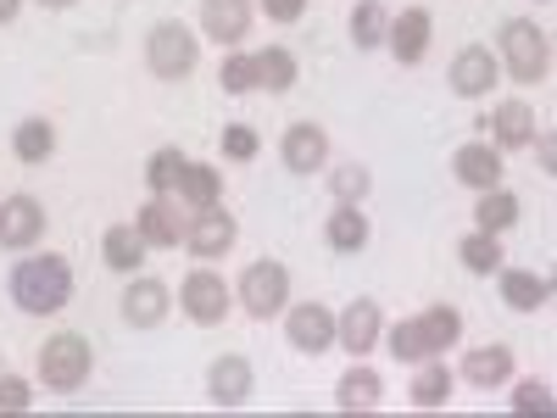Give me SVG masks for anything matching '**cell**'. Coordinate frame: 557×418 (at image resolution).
<instances>
[{
	"label": "cell",
	"instance_id": "6da1fadb",
	"mask_svg": "<svg viewBox=\"0 0 557 418\" xmlns=\"http://www.w3.org/2000/svg\"><path fill=\"white\" fill-rule=\"evenodd\" d=\"M12 302L28 312V318H51L73 302V262L57 257V251H39V257H23L12 268Z\"/></svg>",
	"mask_w": 557,
	"mask_h": 418
},
{
	"label": "cell",
	"instance_id": "7a4b0ae2",
	"mask_svg": "<svg viewBox=\"0 0 557 418\" xmlns=\"http://www.w3.org/2000/svg\"><path fill=\"white\" fill-rule=\"evenodd\" d=\"M196 62H201V39L184 28V23H157V28L146 34V67H151L157 78L178 84V78L196 73Z\"/></svg>",
	"mask_w": 557,
	"mask_h": 418
},
{
	"label": "cell",
	"instance_id": "3957f363",
	"mask_svg": "<svg viewBox=\"0 0 557 418\" xmlns=\"http://www.w3.org/2000/svg\"><path fill=\"white\" fill-rule=\"evenodd\" d=\"M546 34L530 17H507L502 23V73L519 84H541L546 78Z\"/></svg>",
	"mask_w": 557,
	"mask_h": 418
},
{
	"label": "cell",
	"instance_id": "277c9868",
	"mask_svg": "<svg viewBox=\"0 0 557 418\" xmlns=\"http://www.w3.org/2000/svg\"><path fill=\"white\" fill-rule=\"evenodd\" d=\"M235 296H240V307H246L251 318H278V312L290 307V268L273 262V257L251 262V268L240 273Z\"/></svg>",
	"mask_w": 557,
	"mask_h": 418
},
{
	"label": "cell",
	"instance_id": "5b68a950",
	"mask_svg": "<svg viewBox=\"0 0 557 418\" xmlns=\"http://www.w3.org/2000/svg\"><path fill=\"white\" fill-rule=\"evenodd\" d=\"M39 380H45V391H57V396H67V391H78L84 380H89V341L84 335H51L39 346Z\"/></svg>",
	"mask_w": 557,
	"mask_h": 418
},
{
	"label": "cell",
	"instance_id": "8992f818",
	"mask_svg": "<svg viewBox=\"0 0 557 418\" xmlns=\"http://www.w3.org/2000/svg\"><path fill=\"white\" fill-rule=\"evenodd\" d=\"M285 335H290L296 352L318 357V352H330V346H335V335H341V312H330L323 302H296V307H285Z\"/></svg>",
	"mask_w": 557,
	"mask_h": 418
},
{
	"label": "cell",
	"instance_id": "52a82bcc",
	"mask_svg": "<svg viewBox=\"0 0 557 418\" xmlns=\"http://www.w3.org/2000/svg\"><path fill=\"white\" fill-rule=\"evenodd\" d=\"M178 302H184V318H196V323H223L228 307H235V291H228V279H223V273L196 268L190 279H184Z\"/></svg>",
	"mask_w": 557,
	"mask_h": 418
},
{
	"label": "cell",
	"instance_id": "ba28073f",
	"mask_svg": "<svg viewBox=\"0 0 557 418\" xmlns=\"http://www.w3.org/2000/svg\"><path fill=\"white\" fill-rule=\"evenodd\" d=\"M496 73H502L496 51H485V45H462V51L451 57L446 84L457 89L462 101H480V96H491V89H496Z\"/></svg>",
	"mask_w": 557,
	"mask_h": 418
},
{
	"label": "cell",
	"instance_id": "9c48e42d",
	"mask_svg": "<svg viewBox=\"0 0 557 418\" xmlns=\"http://www.w3.org/2000/svg\"><path fill=\"white\" fill-rule=\"evenodd\" d=\"M278 162H285L290 173H323V162H330V134H323L318 123H290L285 134H278Z\"/></svg>",
	"mask_w": 557,
	"mask_h": 418
},
{
	"label": "cell",
	"instance_id": "30bf717a",
	"mask_svg": "<svg viewBox=\"0 0 557 418\" xmlns=\"http://www.w3.org/2000/svg\"><path fill=\"white\" fill-rule=\"evenodd\" d=\"M380 341H385V312H380V302L357 296V302L341 312V335H335V346H346L351 357H368Z\"/></svg>",
	"mask_w": 557,
	"mask_h": 418
},
{
	"label": "cell",
	"instance_id": "8fae6325",
	"mask_svg": "<svg viewBox=\"0 0 557 418\" xmlns=\"http://www.w3.org/2000/svg\"><path fill=\"white\" fill-rule=\"evenodd\" d=\"M251 23H257V7L251 0H201V34L207 39H218V45H235L251 34Z\"/></svg>",
	"mask_w": 557,
	"mask_h": 418
},
{
	"label": "cell",
	"instance_id": "7c38bea8",
	"mask_svg": "<svg viewBox=\"0 0 557 418\" xmlns=\"http://www.w3.org/2000/svg\"><path fill=\"white\" fill-rule=\"evenodd\" d=\"M184 246H190V257H207V262H218L228 246H235V218H228L223 207L190 212V223H184Z\"/></svg>",
	"mask_w": 557,
	"mask_h": 418
},
{
	"label": "cell",
	"instance_id": "4fadbf2b",
	"mask_svg": "<svg viewBox=\"0 0 557 418\" xmlns=\"http://www.w3.org/2000/svg\"><path fill=\"white\" fill-rule=\"evenodd\" d=\"M430 39H435V17L424 12V7H407V12H396L391 17V34H385V45H391V57L396 62H424V51H430Z\"/></svg>",
	"mask_w": 557,
	"mask_h": 418
},
{
	"label": "cell",
	"instance_id": "5bb4252c",
	"mask_svg": "<svg viewBox=\"0 0 557 418\" xmlns=\"http://www.w3.org/2000/svg\"><path fill=\"white\" fill-rule=\"evenodd\" d=\"M45 235V207L34 196H7L0 201V246L7 251H28Z\"/></svg>",
	"mask_w": 557,
	"mask_h": 418
},
{
	"label": "cell",
	"instance_id": "9a60e30c",
	"mask_svg": "<svg viewBox=\"0 0 557 418\" xmlns=\"http://www.w3.org/2000/svg\"><path fill=\"white\" fill-rule=\"evenodd\" d=\"M168 318V285L162 279H134V285L123 291V323L128 330H157V323Z\"/></svg>",
	"mask_w": 557,
	"mask_h": 418
},
{
	"label": "cell",
	"instance_id": "2e32d148",
	"mask_svg": "<svg viewBox=\"0 0 557 418\" xmlns=\"http://www.w3.org/2000/svg\"><path fill=\"white\" fill-rule=\"evenodd\" d=\"M207 396L218 402V407H246L251 402V362L246 357H218L212 368H207Z\"/></svg>",
	"mask_w": 557,
	"mask_h": 418
},
{
	"label": "cell",
	"instance_id": "e0dca14e",
	"mask_svg": "<svg viewBox=\"0 0 557 418\" xmlns=\"http://www.w3.org/2000/svg\"><path fill=\"white\" fill-rule=\"evenodd\" d=\"M457 374L469 380L474 391H502L507 380H513V352L507 346H474L469 357H462Z\"/></svg>",
	"mask_w": 557,
	"mask_h": 418
},
{
	"label": "cell",
	"instance_id": "ac0fdd59",
	"mask_svg": "<svg viewBox=\"0 0 557 418\" xmlns=\"http://www.w3.org/2000/svg\"><path fill=\"white\" fill-rule=\"evenodd\" d=\"M451 173L469 184V190H491V184H502V151L485 146V139H469V146H457Z\"/></svg>",
	"mask_w": 557,
	"mask_h": 418
},
{
	"label": "cell",
	"instance_id": "d6986e66",
	"mask_svg": "<svg viewBox=\"0 0 557 418\" xmlns=\"http://www.w3.org/2000/svg\"><path fill=\"white\" fill-rule=\"evenodd\" d=\"M134 229H139V235H146V246H157V251L184 246V218L173 212V201H168V196H151L146 207H139Z\"/></svg>",
	"mask_w": 557,
	"mask_h": 418
},
{
	"label": "cell",
	"instance_id": "ffe728a7",
	"mask_svg": "<svg viewBox=\"0 0 557 418\" xmlns=\"http://www.w3.org/2000/svg\"><path fill=\"white\" fill-rule=\"evenodd\" d=\"M491 134H496V151H524L530 139H535V107L530 101H502L491 112Z\"/></svg>",
	"mask_w": 557,
	"mask_h": 418
},
{
	"label": "cell",
	"instance_id": "44dd1931",
	"mask_svg": "<svg viewBox=\"0 0 557 418\" xmlns=\"http://www.w3.org/2000/svg\"><path fill=\"white\" fill-rule=\"evenodd\" d=\"M173 196L190 207V212H207V207H218V196H223V173L207 168V162H184V173H178V184H173Z\"/></svg>",
	"mask_w": 557,
	"mask_h": 418
},
{
	"label": "cell",
	"instance_id": "7402d4cb",
	"mask_svg": "<svg viewBox=\"0 0 557 418\" xmlns=\"http://www.w3.org/2000/svg\"><path fill=\"white\" fill-rule=\"evenodd\" d=\"M101 262L112 273H139V262H146V235H139L134 223H112L101 235Z\"/></svg>",
	"mask_w": 557,
	"mask_h": 418
},
{
	"label": "cell",
	"instance_id": "603a6c76",
	"mask_svg": "<svg viewBox=\"0 0 557 418\" xmlns=\"http://www.w3.org/2000/svg\"><path fill=\"white\" fill-rule=\"evenodd\" d=\"M546 296H552V279H541L530 268H502V302L513 312H535V307H546Z\"/></svg>",
	"mask_w": 557,
	"mask_h": 418
},
{
	"label": "cell",
	"instance_id": "cb8c5ba5",
	"mask_svg": "<svg viewBox=\"0 0 557 418\" xmlns=\"http://www.w3.org/2000/svg\"><path fill=\"white\" fill-rule=\"evenodd\" d=\"M513 223H519V196H513V190H502V184L480 190V201H474V229H485V235H507Z\"/></svg>",
	"mask_w": 557,
	"mask_h": 418
},
{
	"label": "cell",
	"instance_id": "d4e9b609",
	"mask_svg": "<svg viewBox=\"0 0 557 418\" xmlns=\"http://www.w3.org/2000/svg\"><path fill=\"white\" fill-rule=\"evenodd\" d=\"M451 385H457V374L441 362V357H424L418 362V374H412V407H446V396H451Z\"/></svg>",
	"mask_w": 557,
	"mask_h": 418
},
{
	"label": "cell",
	"instance_id": "484cf974",
	"mask_svg": "<svg viewBox=\"0 0 557 418\" xmlns=\"http://www.w3.org/2000/svg\"><path fill=\"white\" fill-rule=\"evenodd\" d=\"M380 396H385V385H380V374L374 368H346L341 374V385H335V402L346 407V413H362V407H380Z\"/></svg>",
	"mask_w": 557,
	"mask_h": 418
},
{
	"label": "cell",
	"instance_id": "4316f807",
	"mask_svg": "<svg viewBox=\"0 0 557 418\" xmlns=\"http://www.w3.org/2000/svg\"><path fill=\"white\" fill-rule=\"evenodd\" d=\"M251 62H257V89H268V96H285V89L296 84V73H301L285 45H268V51H257Z\"/></svg>",
	"mask_w": 557,
	"mask_h": 418
},
{
	"label": "cell",
	"instance_id": "83f0119b",
	"mask_svg": "<svg viewBox=\"0 0 557 418\" xmlns=\"http://www.w3.org/2000/svg\"><path fill=\"white\" fill-rule=\"evenodd\" d=\"M391 34V12L380 7V0H357L351 7V45L357 51H380Z\"/></svg>",
	"mask_w": 557,
	"mask_h": 418
},
{
	"label": "cell",
	"instance_id": "f1b7e54d",
	"mask_svg": "<svg viewBox=\"0 0 557 418\" xmlns=\"http://www.w3.org/2000/svg\"><path fill=\"white\" fill-rule=\"evenodd\" d=\"M323 241H330L335 251H362V246H368V212H357V207H335L330 223H323Z\"/></svg>",
	"mask_w": 557,
	"mask_h": 418
},
{
	"label": "cell",
	"instance_id": "f546056e",
	"mask_svg": "<svg viewBox=\"0 0 557 418\" xmlns=\"http://www.w3.org/2000/svg\"><path fill=\"white\" fill-rule=\"evenodd\" d=\"M12 151H17V162L39 168L45 157L57 151V128L45 123V118H28V123H17V134H12Z\"/></svg>",
	"mask_w": 557,
	"mask_h": 418
},
{
	"label": "cell",
	"instance_id": "4dcf8cb0",
	"mask_svg": "<svg viewBox=\"0 0 557 418\" xmlns=\"http://www.w3.org/2000/svg\"><path fill=\"white\" fill-rule=\"evenodd\" d=\"M418 323H424V346H430V357L451 352L457 335H462V312H457V307H424V312H418Z\"/></svg>",
	"mask_w": 557,
	"mask_h": 418
},
{
	"label": "cell",
	"instance_id": "1f68e13d",
	"mask_svg": "<svg viewBox=\"0 0 557 418\" xmlns=\"http://www.w3.org/2000/svg\"><path fill=\"white\" fill-rule=\"evenodd\" d=\"M457 262L469 273H502V235H485V229L462 235L457 241Z\"/></svg>",
	"mask_w": 557,
	"mask_h": 418
},
{
	"label": "cell",
	"instance_id": "d6a6232c",
	"mask_svg": "<svg viewBox=\"0 0 557 418\" xmlns=\"http://www.w3.org/2000/svg\"><path fill=\"white\" fill-rule=\"evenodd\" d=\"M385 346H391V357H396V362H407V368H418V362L430 357V346H424V323H418V318L385 323Z\"/></svg>",
	"mask_w": 557,
	"mask_h": 418
},
{
	"label": "cell",
	"instance_id": "836d02e7",
	"mask_svg": "<svg viewBox=\"0 0 557 418\" xmlns=\"http://www.w3.org/2000/svg\"><path fill=\"white\" fill-rule=\"evenodd\" d=\"M184 151H173V146H162L157 157H151V168H146V184H151V196H173V184H178V173H184Z\"/></svg>",
	"mask_w": 557,
	"mask_h": 418
},
{
	"label": "cell",
	"instance_id": "e575fe53",
	"mask_svg": "<svg viewBox=\"0 0 557 418\" xmlns=\"http://www.w3.org/2000/svg\"><path fill=\"white\" fill-rule=\"evenodd\" d=\"M218 84L228 89V96H246V89H257V62L240 57V51H228V62L218 67Z\"/></svg>",
	"mask_w": 557,
	"mask_h": 418
},
{
	"label": "cell",
	"instance_id": "d590c367",
	"mask_svg": "<svg viewBox=\"0 0 557 418\" xmlns=\"http://www.w3.org/2000/svg\"><path fill=\"white\" fill-rule=\"evenodd\" d=\"M218 146H223V157H228V162H251L262 139H257V128H251V123H228Z\"/></svg>",
	"mask_w": 557,
	"mask_h": 418
},
{
	"label": "cell",
	"instance_id": "8d00e7d4",
	"mask_svg": "<svg viewBox=\"0 0 557 418\" xmlns=\"http://www.w3.org/2000/svg\"><path fill=\"white\" fill-rule=\"evenodd\" d=\"M513 407L519 413H557V396H552V385L530 380V385H513Z\"/></svg>",
	"mask_w": 557,
	"mask_h": 418
},
{
	"label": "cell",
	"instance_id": "74e56055",
	"mask_svg": "<svg viewBox=\"0 0 557 418\" xmlns=\"http://www.w3.org/2000/svg\"><path fill=\"white\" fill-rule=\"evenodd\" d=\"M335 196L341 207H357L368 196V168H335Z\"/></svg>",
	"mask_w": 557,
	"mask_h": 418
},
{
	"label": "cell",
	"instance_id": "f35d334b",
	"mask_svg": "<svg viewBox=\"0 0 557 418\" xmlns=\"http://www.w3.org/2000/svg\"><path fill=\"white\" fill-rule=\"evenodd\" d=\"M28 402H34L28 380H17V374H0V407H28Z\"/></svg>",
	"mask_w": 557,
	"mask_h": 418
},
{
	"label": "cell",
	"instance_id": "ab89813d",
	"mask_svg": "<svg viewBox=\"0 0 557 418\" xmlns=\"http://www.w3.org/2000/svg\"><path fill=\"white\" fill-rule=\"evenodd\" d=\"M262 12L273 23H301L307 17V0H262Z\"/></svg>",
	"mask_w": 557,
	"mask_h": 418
},
{
	"label": "cell",
	"instance_id": "60d3db41",
	"mask_svg": "<svg viewBox=\"0 0 557 418\" xmlns=\"http://www.w3.org/2000/svg\"><path fill=\"white\" fill-rule=\"evenodd\" d=\"M530 146H535V162H541V173H552V179H557V134H541V128H535V139H530Z\"/></svg>",
	"mask_w": 557,
	"mask_h": 418
},
{
	"label": "cell",
	"instance_id": "b9f144b4",
	"mask_svg": "<svg viewBox=\"0 0 557 418\" xmlns=\"http://www.w3.org/2000/svg\"><path fill=\"white\" fill-rule=\"evenodd\" d=\"M17 12H23V0H0V23H12Z\"/></svg>",
	"mask_w": 557,
	"mask_h": 418
},
{
	"label": "cell",
	"instance_id": "7bdbcfd3",
	"mask_svg": "<svg viewBox=\"0 0 557 418\" xmlns=\"http://www.w3.org/2000/svg\"><path fill=\"white\" fill-rule=\"evenodd\" d=\"M45 12H67V7H78V0H39Z\"/></svg>",
	"mask_w": 557,
	"mask_h": 418
},
{
	"label": "cell",
	"instance_id": "ee69618b",
	"mask_svg": "<svg viewBox=\"0 0 557 418\" xmlns=\"http://www.w3.org/2000/svg\"><path fill=\"white\" fill-rule=\"evenodd\" d=\"M552 302H557V268H552Z\"/></svg>",
	"mask_w": 557,
	"mask_h": 418
},
{
	"label": "cell",
	"instance_id": "f6af8a7d",
	"mask_svg": "<svg viewBox=\"0 0 557 418\" xmlns=\"http://www.w3.org/2000/svg\"><path fill=\"white\" fill-rule=\"evenodd\" d=\"M552 67H557V39H552Z\"/></svg>",
	"mask_w": 557,
	"mask_h": 418
}]
</instances>
